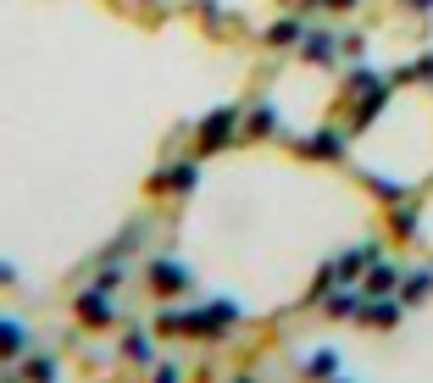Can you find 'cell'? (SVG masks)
I'll list each match as a JSON object with an SVG mask.
<instances>
[{
	"instance_id": "cell-3",
	"label": "cell",
	"mask_w": 433,
	"mask_h": 383,
	"mask_svg": "<svg viewBox=\"0 0 433 383\" xmlns=\"http://www.w3.org/2000/svg\"><path fill=\"white\" fill-rule=\"evenodd\" d=\"M156 383H178V372H172V367H167V372H161V378H156Z\"/></svg>"
},
{
	"instance_id": "cell-2",
	"label": "cell",
	"mask_w": 433,
	"mask_h": 383,
	"mask_svg": "<svg viewBox=\"0 0 433 383\" xmlns=\"http://www.w3.org/2000/svg\"><path fill=\"white\" fill-rule=\"evenodd\" d=\"M389 284H394V267H378V272H372V284H366V289H372V295H383V289H389Z\"/></svg>"
},
{
	"instance_id": "cell-1",
	"label": "cell",
	"mask_w": 433,
	"mask_h": 383,
	"mask_svg": "<svg viewBox=\"0 0 433 383\" xmlns=\"http://www.w3.org/2000/svg\"><path fill=\"white\" fill-rule=\"evenodd\" d=\"M150 278H156V289H184V272H178V267H167V261H156V267H150Z\"/></svg>"
}]
</instances>
